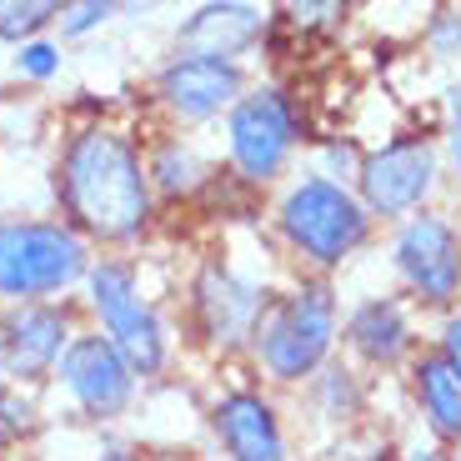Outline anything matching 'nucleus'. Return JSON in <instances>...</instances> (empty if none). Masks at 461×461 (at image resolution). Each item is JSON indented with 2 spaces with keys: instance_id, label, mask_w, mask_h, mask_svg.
Here are the masks:
<instances>
[{
  "instance_id": "nucleus-1",
  "label": "nucleus",
  "mask_w": 461,
  "mask_h": 461,
  "mask_svg": "<svg viewBox=\"0 0 461 461\" xmlns=\"http://www.w3.org/2000/svg\"><path fill=\"white\" fill-rule=\"evenodd\" d=\"M56 206L91 246H136L156 221L146 140L121 121H81L56 150Z\"/></svg>"
},
{
  "instance_id": "nucleus-2",
  "label": "nucleus",
  "mask_w": 461,
  "mask_h": 461,
  "mask_svg": "<svg viewBox=\"0 0 461 461\" xmlns=\"http://www.w3.org/2000/svg\"><path fill=\"white\" fill-rule=\"evenodd\" d=\"M271 230L306 271L331 276L376 236V216L366 211L351 181H336L312 166L281 185L276 206H271Z\"/></svg>"
},
{
  "instance_id": "nucleus-3",
  "label": "nucleus",
  "mask_w": 461,
  "mask_h": 461,
  "mask_svg": "<svg viewBox=\"0 0 461 461\" xmlns=\"http://www.w3.org/2000/svg\"><path fill=\"white\" fill-rule=\"evenodd\" d=\"M336 336H341V312H336L331 276L306 271L281 296H271L261 306L246 346H251V357H256L266 381H276V386H306L331 361Z\"/></svg>"
},
{
  "instance_id": "nucleus-4",
  "label": "nucleus",
  "mask_w": 461,
  "mask_h": 461,
  "mask_svg": "<svg viewBox=\"0 0 461 461\" xmlns=\"http://www.w3.org/2000/svg\"><path fill=\"white\" fill-rule=\"evenodd\" d=\"M301 146H312L306 105L286 81H251L236 105L221 115V156L226 171L256 191H271L291 176Z\"/></svg>"
},
{
  "instance_id": "nucleus-5",
  "label": "nucleus",
  "mask_w": 461,
  "mask_h": 461,
  "mask_svg": "<svg viewBox=\"0 0 461 461\" xmlns=\"http://www.w3.org/2000/svg\"><path fill=\"white\" fill-rule=\"evenodd\" d=\"M91 241L66 216L0 221V301H56L86 286Z\"/></svg>"
},
{
  "instance_id": "nucleus-6",
  "label": "nucleus",
  "mask_w": 461,
  "mask_h": 461,
  "mask_svg": "<svg viewBox=\"0 0 461 461\" xmlns=\"http://www.w3.org/2000/svg\"><path fill=\"white\" fill-rule=\"evenodd\" d=\"M441 176H447V161H441L437 131L402 126L392 136H381L376 146L361 150V166H357V181L351 185L361 191L371 216L396 226L402 216H411V211L437 201Z\"/></svg>"
},
{
  "instance_id": "nucleus-7",
  "label": "nucleus",
  "mask_w": 461,
  "mask_h": 461,
  "mask_svg": "<svg viewBox=\"0 0 461 461\" xmlns=\"http://www.w3.org/2000/svg\"><path fill=\"white\" fill-rule=\"evenodd\" d=\"M86 301H91L95 331H105L121 357L136 366V376H161L166 361H171V341H166V321L161 312L150 306V296L140 291L136 261L126 256H101L86 271Z\"/></svg>"
},
{
  "instance_id": "nucleus-8",
  "label": "nucleus",
  "mask_w": 461,
  "mask_h": 461,
  "mask_svg": "<svg viewBox=\"0 0 461 461\" xmlns=\"http://www.w3.org/2000/svg\"><path fill=\"white\" fill-rule=\"evenodd\" d=\"M392 271L421 312H451L461 301V226L421 206L392 226Z\"/></svg>"
},
{
  "instance_id": "nucleus-9",
  "label": "nucleus",
  "mask_w": 461,
  "mask_h": 461,
  "mask_svg": "<svg viewBox=\"0 0 461 461\" xmlns=\"http://www.w3.org/2000/svg\"><path fill=\"white\" fill-rule=\"evenodd\" d=\"M246 86H251L246 60L201 56V50H171L161 60V70L150 76V101H156V111L171 126L201 131V126H216Z\"/></svg>"
},
{
  "instance_id": "nucleus-10",
  "label": "nucleus",
  "mask_w": 461,
  "mask_h": 461,
  "mask_svg": "<svg viewBox=\"0 0 461 461\" xmlns=\"http://www.w3.org/2000/svg\"><path fill=\"white\" fill-rule=\"evenodd\" d=\"M76 316L56 301H5L0 306V376L15 386L50 381L66 357Z\"/></svg>"
},
{
  "instance_id": "nucleus-11",
  "label": "nucleus",
  "mask_w": 461,
  "mask_h": 461,
  "mask_svg": "<svg viewBox=\"0 0 461 461\" xmlns=\"http://www.w3.org/2000/svg\"><path fill=\"white\" fill-rule=\"evenodd\" d=\"M266 301H271V291L221 256L201 261L196 276H191V316H196L201 341L216 346V351H236V346L251 341V326Z\"/></svg>"
},
{
  "instance_id": "nucleus-12",
  "label": "nucleus",
  "mask_w": 461,
  "mask_h": 461,
  "mask_svg": "<svg viewBox=\"0 0 461 461\" xmlns=\"http://www.w3.org/2000/svg\"><path fill=\"white\" fill-rule=\"evenodd\" d=\"M56 381L66 386V396L81 406L91 421H115V416L136 402V386H140L136 366L121 357V346L105 331L70 336L66 357H60V366H56Z\"/></svg>"
},
{
  "instance_id": "nucleus-13",
  "label": "nucleus",
  "mask_w": 461,
  "mask_h": 461,
  "mask_svg": "<svg viewBox=\"0 0 461 461\" xmlns=\"http://www.w3.org/2000/svg\"><path fill=\"white\" fill-rule=\"evenodd\" d=\"M211 437L221 441L226 461H291L276 406L256 386H230L211 402Z\"/></svg>"
},
{
  "instance_id": "nucleus-14",
  "label": "nucleus",
  "mask_w": 461,
  "mask_h": 461,
  "mask_svg": "<svg viewBox=\"0 0 461 461\" xmlns=\"http://www.w3.org/2000/svg\"><path fill=\"white\" fill-rule=\"evenodd\" d=\"M266 35H271V11H261L256 0H201L176 25V50L246 60L251 50H266Z\"/></svg>"
},
{
  "instance_id": "nucleus-15",
  "label": "nucleus",
  "mask_w": 461,
  "mask_h": 461,
  "mask_svg": "<svg viewBox=\"0 0 461 461\" xmlns=\"http://www.w3.org/2000/svg\"><path fill=\"white\" fill-rule=\"evenodd\" d=\"M341 341L361 366L392 371L406 366L416 357V331H411V312L396 296H366L357 301L341 321Z\"/></svg>"
},
{
  "instance_id": "nucleus-16",
  "label": "nucleus",
  "mask_w": 461,
  "mask_h": 461,
  "mask_svg": "<svg viewBox=\"0 0 461 461\" xmlns=\"http://www.w3.org/2000/svg\"><path fill=\"white\" fill-rule=\"evenodd\" d=\"M406 386H411V402L427 437L441 441V447H461V376L447 366L437 346H421L406 361Z\"/></svg>"
},
{
  "instance_id": "nucleus-17",
  "label": "nucleus",
  "mask_w": 461,
  "mask_h": 461,
  "mask_svg": "<svg viewBox=\"0 0 461 461\" xmlns=\"http://www.w3.org/2000/svg\"><path fill=\"white\" fill-rule=\"evenodd\" d=\"M146 171L156 185V201H196L211 191L221 166L191 140V131L171 126L166 136L146 140Z\"/></svg>"
},
{
  "instance_id": "nucleus-18",
  "label": "nucleus",
  "mask_w": 461,
  "mask_h": 461,
  "mask_svg": "<svg viewBox=\"0 0 461 461\" xmlns=\"http://www.w3.org/2000/svg\"><path fill=\"white\" fill-rule=\"evenodd\" d=\"M357 0H276L271 11V35H291V41H331L346 25Z\"/></svg>"
},
{
  "instance_id": "nucleus-19",
  "label": "nucleus",
  "mask_w": 461,
  "mask_h": 461,
  "mask_svg": "<svg viewBox=\"0 0 461 461\" xmlns=\"http://www.w3.org/2000/svg\"><path fill=\"white\" fill-rule=\"evenodd\" d=\"M66 5L70 0H11V5L0 11V41H5V46H21L31 35H50Z\"/></svg>"
},
{
  "instance_id": "nucleus-20",
  "label": "nucleus",
  "mask_w": 461,
  "mask_h": 461,
  "mask_svg": "<svg viewBox=\"0 0 461 461\" xmlns=\"http://www.w3.org/2000/svg\"><path fill=\"white\" fill-rule=\"evenodd\" d=\"M361 140L341 136V131H331V136H312V166L326 176H336V181H357V166H361Z\"/></svg>"
},
{
  "instance_id": "nucleus-21",
  "label": "nucleus",
  "mask_w": 461,
  "mask_h": 461,
  "mask_svg": "<svg viewBox=\"0 0 461 461\" xmlns=\"http://www.w3.org/2000/svg\"><path fill=\"white\" fill-rule=\"evenodd\" d=\"M421 46L431 60H461V5H437L421 21Z\"/></svg>"
},
{
  "instance_id": "nucleus-22",
  "label": "nucleus",
  "mask_w": 461,
  "mask_h": 461,
  "mask_svg": "<svg viewBox=\"0 0 461 461\" xmlns=\"http://www.w3.org/2000/svg\"><path fill=\"white\" fill-rule=\"evenodd\" d=\"M316 396H321V406L331 416H357V406H361V386H357V376L346 366H336V361H326L321 371H316Z\"/></svg>"
},
{
  "instance_id": "nucleus-23",
  "label": "nucleus",
  "mask_w": 461,
  "mask_h": 461,
  "mask_svg": "<svg viewBox=\"0 0 461 461\" xmlns=\"http://www.w3.org/2000/svg\"><path fill=\"white\" fill-rule=\"evenodd\" d=\"M437 140H441L447 176L461 185V81H451L447 91H441V126H437Z\"/></svg>"
},
{
  "instance_id": "nucleus-24",
  "label": "nucleus",
  "mask_w": 461,
  "mask_h": 461,
  "mask_svg": "<svg viewBox=\"0 0 461 461\" xmlns=\"http://www.w3.org/2000/svg\"><path fill=\"white\" fill-rule=\"evenodd\" d=\"M15 76H25V81H56L60 76V41H50V35H31V41H21L15 46Z\"/></svg>"
},
{
  "instance_id": "nucleus-25",
  "label": "nucleus",
  "mask_w": 461,
  "mask_h": 461,
  "mask_svg": "<svg viewBox=\"0 0 461 461\" xmlns=\"http://www.w3.org/2000/svg\"><path fill=\"white\" fill-rule=\"evenodd\" d=\"M111 15H115L111 0H70L66 11H60L56 31H60V41H86V35H95Z\"/></svg>"
},
{
  "instance_id": "nucleus-26",
  "label": "nucleus",
  "mask_w": 461,
  "mask_h": 461,
  "mask_svg": "<svg viewBox=\"0 0 461 461\" xmlns=\"http://www.w3.org/2000/svg\"><path fill=\"white\" fill-rule=\"evenodd\" d=\"M31 431H35V406H31V396L15 392V381H11V386H0V451L15 447V441L31 437Z\"/></svg>"
},
{
  "instance_id": "nucleus-27",
  "label": "nucleus",
  "mask_w": 461,
  "mask_h": 461,
  "mask_svg": "<svg viewBox=\"0 0 461 461\" xmlns=\"http://www.w3.org/2000/svg\"><path fill=\"white\" fill-rule=\"evenodd\" d=\"M437 351L447 357V366L461 376V306L441 312V326H437Z\"/></svg>"
},
{
  "instance_id": "nucleus-28",
  "label": "nucleus",
  "mask_w": 461,
  "mask_h": 461,
  "mask_svg": "<svg viewBox=\"0 0 461 461\" xmlns=\"http://www.w3.org/2000/svg\"><path fill=\"white\" fill-rule=\"evenodd\" d=\"M396 461H447V447H441V441H416V447H406Z\"/></svg>"
},
{
  "instance_id": "nucleus-29",
  "label": "nucleus",
  "mask_w": 461,
  "mask_h": 461,
  "mask_svg": "<svg viewBox=\"0 0 461 461\" xmlns=\"http://www.w3.org/2000/svg\"><path fill=\"white\" fill-rule=\"evenodd\" d=\"M111 5H115V15H146L156 5H166V0H111Z\"/></svg>"
},
{
  "instance_id": "nucleus-30",
  "label": "nucleus",
  "mask_w": 461,
  "mask_h": 461,
  "mask_svg": "<svg viewBox=\"0 0 461 461\" xmlns=\"http://www.w3.org/2000/svg\"><path fill=\"white\" fill-rule=\"evenodd\" d=\"M357 461H396V456H386V451H371V456H357Z\"/></svg>"
},
{
  "instance_id": "nucleus-31",
  "label": "nucleus",
  "mask_w": 461,
  "mask_h": 461,
  "mask_svg": "<svg viewBox=\"0 0 461 461\" xmlns=\"http://www.w3.org/2000/svg\"><path fill=\"white\" fill-rule=\"evenodd\" d=\"M5 5H11V0H0V11H5Z\"/></svg>"
}]
</instances>
